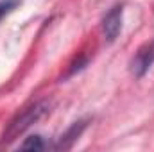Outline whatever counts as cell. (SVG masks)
<instances>
[{"mask_svg":"<svg viewBox=\"0 0 154 152\" xmlns=\"http://www.w3.org/2000/svg\"><path fill=\"white\" fill-rule=\"evenodd\" d=\"M52 102L48 99H41L38 102L31 104L29 108H25L22 113H18L5 127L4 134H2V143H11L14 141L22 132H25L31 125H34L36 122H39L45 114L50 111Z\"/></svg>","mask_w":154,"mask_h":152,"instance_id":"6da1fadb","label":"cell"},{"mask_svg":"<svg viewBox=\"0 0 154 152\" xmlns=\"http://www.w3.org/2000/svg\"><path fill=\"white\" fill-rule=\"evenodd\" d=\"M152 65H154V39H151V41L143 43L134 52V56L131 57V63H129V70L136 79H142L151 70Z\"/></svg>","mask_w":154,"mask_h":152,"instance_id":"7a4b0ae2","label":"cell"},{"mask_svg":"<svg viewBox=\"0 0 154 152\" xmlns=\"http://www.w3.org/2000/svg\"><path fill=\"white\" fill-rule=\"evenodd\" d=\"M122 20H124V5H113L102 18V32L108 41H115L122 31Z\"/></svg>","mask_w":154,"mask_h":152,"instance_id":"3957f363","label":"cell"},{"mask_svg":"<svg viewBox=\"0 0 154 152\" xmlns=\"http://www.w3.org/2000/svg\"><path fill=\"white\" fill-rule=\"evenodd\" d=\"M86 125H88V122H86V120L74 122V123H72V125H70V127L61 134V136H59L56 149H70L77 140H79V136L82 134V131L86 129Z\"/></svg>","mask_w":154,"mask_h":152,"instance_id":"277c9868","label":"cell"},{"mask_svg":"<svg viewBox=\"0 0 154 152\" xmlns=\"http://www.w3.org/2000/svg\"><path fill=\"white\" fill-rule=\"evenodd\" d=\"M22 150H43L45 149V143L41 140V136H29L22 145H20Z\"/></svg>","mask_w":154,"mask_h":152,"instance_id":"5b68a950","label":"cell"},{"mask_svg":"<svg viewBox=\"0 0 154 152\" xmlns=\"http://www.w3.org/2000/svg\"><path fill=\"white\" fill-rule=\"evenodd\" d=\"M20 2H22V0H0V20H2L4 16H7L11 11H14Z\"/></svg>","mask_w":154,"mask_h":152,"instance_id":"8992f818","label":"cell"},{"mask_svg":"<svg viewBox=\"0 0 154 152\" xmlns=\"http://www.w3.org/2000/svg\"><path fill=\"white\" fill-rule=\"evenodd\" d=\"M86 65H88V59H86V57H82V56H81V57H79V59H77V61H74V63H72V68H70V70H68V72H66V75H65V79H68V77L75 75L77 72H81V70H82V68H84V66H86Z\"/></svg>","mask_w":154,"mask_h":152,"instance_id":"52a82bcc","label":"cell"}]
</instances>
